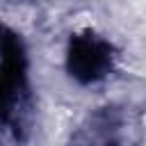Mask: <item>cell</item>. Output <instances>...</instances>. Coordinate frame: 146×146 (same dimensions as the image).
<instances>
[{"instance_id": "obj_1", "label": "cell", "mask_w": 146, "mask_h": 146, "mask_svg": "<svg viewBox=\"0 0 146 146\" xmlns=\"http://www.w3.org/2000/svg\"><path fill=\"white\" fill-rule=\"evenodd\" d=\"M14 9H16V16H21V5H18V2L14 5ZM21 23H25V25H32V16H27V18H21Z\"/></svg>"}]
</instances>
